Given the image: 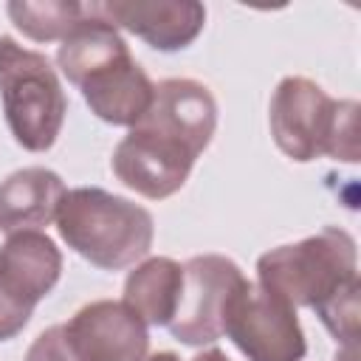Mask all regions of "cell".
I'll use <instances>...</instances> for the list:
<instances>
[{
	"label": "cell",
	"mask_w": 361,
	"mask_h": 361,
	"mask_svg": "<svg viewBox=\"0 0 361 361\" xmlns=\"http://www.w3.org/2000/svg\"><path fill=\"white\" fill-rule=\"evenodd\" d=\"M56 65L65 79L82 90L90 113L107 124L133 127L152 102L155 85L130 56L121 34L99 17L96 6L93 14L62 39Z\"/></svg>",
	"instance_id": "1"
},
{
	"label": "cell",
	"mask_w": 361,
	"mask_h": 361,
	"mask_svg": "<svg viewBox=\"0 0 361 361\" xmlns=\"http://www.w3.org/2000/svg\"><path fill=\"white\" fill-rule=\"evenodd\" d=\"M56 231L79 257L104 271H121L152 248V214L99 186L65 192L56 209Z\"/></svg>",
	"instance_id": "2"
},
{
	"label": "cell",
	"mask_w": 361,
	"mask_h": 361,
	"mask_svg": "<svg viewBox=\"0 0 361 361\" xmlns=\"http://www.w3.org/2000/svg\"><path fill=\"white\" fill-rule=\"evenodd\" d=\"M268 121L276 147L299 164L319 155L358 161V102H336L305 76H285L276 85Z\"/></svg>",
	"instance_id": "3"
},
{
	"label": "cell",
	"mask_w": 361,
	"mask_h": 361,
	"mask_svg": "<svg viewBox=\"0 0 361 361\" xmlns=\"http://www.w3.org/2000/svg\"><path fill=\"white\" fill-rule=\"evenodd\" d=\"M257 279L290 307H316L358 282L355 240L338 226H324L299 243L265 251L257 259Z\"/></svg>",
	"instance_id": "4"
},
{
	"label": "cell",
	"mask_w": 361,
	"mask_h": 361,
	"mask_svg": "<svg viewBox=\"0 0 361 361\" xmlns=\"http://www.w3.org/2000/svg\"><path fill=\"white\" fill-rule=\"evenodd\" d=\"M0 99L6 124L23 149L45 152L54 147L65 124L68 99L45 54L0 37Z\"/></svg>",
	"instance_id": "5"
},
{
	"label": "cell",
	"mask_w": 361,
	"mask_h": 361,
	"mask_svg": "<svg viewBox=\"0 0 361 361\" xmlns=\"http://www.w3.org/2000/svg\"><path fill=\"white\" fill-rule=\"evenodd\" d=\"M197 155L200 149L192 141L141 118L118 141L110 164L124 186L149 200H164L186 183Z\"/></svg>",
	"instance_id": "6"
},
{
	"label": "cell",
	"mask_w": 361,
	"mask_h": 361,
	"mask_svg": "<svg viewBox=\"0 0 361 361\" xmlns=\"http://www.w3.org/2000/svg\"><path fill=\"white\" fill-rule=\"evenodd\" d=\"M223 333L248 361H302L307 353L296 307L251 282L231 296Z\"/></svg>",
	"instance_id": "7"
},
{
	"label": "cell",
	"mask_w": 361,
	"mask_h": 361,
	"mask_svg": "<svg viewBox=\"0 0 361 361\" xmlns=\"http://www.w3.org/2000/svg\"><path fill=\"white\" fill-rule=\"evenodd\" d=\"M245 282L240 265L223 254L192 257L183 265V293L169 333L189 347L214 344L223 336L226 307Z\"/></svg>",
	"instance_id": "8"
},
{
	"label": "cell",
	"mask_w": 361,
	"mask_h": 361,
	"mask_svg": "<svg viewBox=\"0 0 361 361\" xmlns=\"http://www.w3.org/2000/svg\"><path fill=\"white\" fill-rule=\"evenodd\" d=\"M62 327L79 361H141L149 347L141 316L116 299H96L79 307Z\"/></svg>",
	"instance_id": "9"
},
{
	"label": "cell",
	"mask_w": 361,
	"mask_h": 361,
	"mask_svg": "<svg viewBox=\"0 0 361 361\" xmlns=\"http://www.w3.org/2000/svg\"><path fill=\"white\" fill-rule=\"evenodd\" d=\"M96 11L158 51L192 45L206 25V8L197 0H110L96 3Z\"/></svg>",
	"instance_id": "10"
},
{
	"label": "cell",
	"mask_w": 361,
	"mask_h": 361,
	"mask_svg": "<svg viewBox=\"0 0 361 361\" xmlns=\"http://www.w3.org/2000/svg\"><path fill=\"white\" fill-rule=\"evenodd\" d=\"M62 274V254L42 231H14L0 245V285L28 307L45 299Z\"/></svg>",
	"instance_id": "11"
},
{
	"label": "cell",
	"mask_w": 361,
	"mask_h": 361,
	"mask_svg": "<svg viewBox=\"0 0 361 361\" xmlns=\"http://www.w3.org/2000/svg\"><path fill=\"white\" fill-rule=\"evenodd\" d=\"M65 183L54 169L25 166L11 172L0 183V231H37L56 220V209L65 197Z\"/></svg>",
	"instance_id": "12"
},
{
	"label": "cell",
	"mask_w": 361,
	"mask_h": 361,
	"mask_svg": "<svg viewBox=\"0 0 361 361\" xmlns=\"http://www.w3.org/2000/svg\"><path fill=\"white\" fill-rule=\"evenodd\" d=\"M183 293V265L169 257H149L124 279V305L144 324L169 327Z\"/></svg>",
	"instance_id": "13"
},
{
	"label": "cell",
	"mask_w": 361,
	"mask_h": 361,
	"mask_svg": "<svg viewBox=\"0 0 361 361\" xmlns=\"http://www.w3.org/2000/svg\"><path fill=\"white\" fill-rule=\"evenodd\" d=\"M6 11L17 31H23L34 42L65 39L73 28H79L90 14L93 3L76 0H11Z\"/></svg>",
	"instance_id": "14"
},
{
	"label": "cell",
	"mask_w": 361,
	"mask_h": 361,
	"mask_svg": "<svg viewBox=\"0 0 361 361\" xmlns=\"http://www.w3.org/2000/svg\"><path fill=\"white\" fill-rule=\"evenodd\" d=\"M358 293H361V282H353L313 307L322 324L330 330V336L353 358H355V338H358Z\"/></svg>",
	"instance_id": "15"
},
{
	"label": "cell",
	"mask_w": 361,
	"mask_h": 361,
	"mask_svg": "<svg viewBox=\"0 0 361 361\" xmlns=\"http://www.w3.org/2000/svg\"><path fill=\"white\" fill-rule=\"evenodd\" d=\"M25 361H79V358L73 355V350L65 338V327L54 324L31 341V347L25 353Z\"/></svg>",
	"instance_id": "16"
},
{
	"label": "cell",
	"mask_w": 361,
	"mask_h": 361,
	"mask_svg": "<svg viewBox=\"0 0 361 361\" xmlns=\"http://www.w3.org/2000/svg\"><path fill=\"white\" fill-rule=\"evenodd\" d=\"M34 307L23 305L20 299H14L3 285H0V341L14 338L31 319Z\"/></svg>",
	"instance_id": "17"
},
{
	"label": "cell",
	"mask_w": 361,
	"mask_h": 361,
	"mask_svg": "<svg viewBox=\"0 0 361 361\" xmlns=\"http://www.w3.org/2000/svg\"><path fill=\"white\" fill-rule=\"evenodd\" d=\"M192 361H231L223 350H217V347H209V350H203V353H197Z\"/></svg>",
	"instance_id": "18"
},
{
	"label": "cell",
	"mask_w": 361,
	"mask_h": 361,
	"mask_svg": "<svg viewBox=\"0 0 361 361\" xmlns=\"http://www.w3.org/2000/svg\"><path fill=\"white\" fill-rule=\"evenodd\" d=\"M141 361H180V358H178L175 353H166V350H164V353H152V355H144Z\"/></svg>",
	"instance_id": "19"
}]
</instances>
